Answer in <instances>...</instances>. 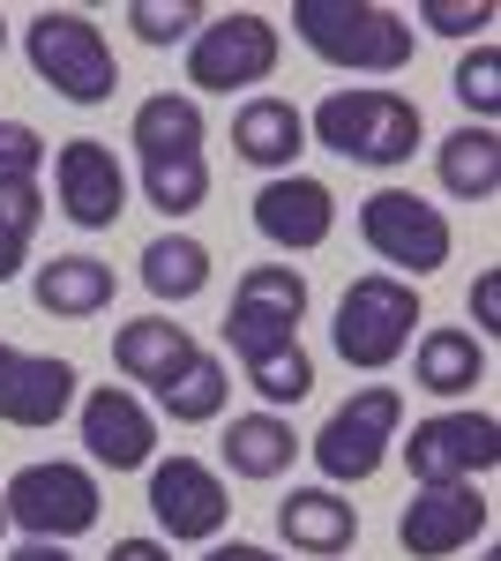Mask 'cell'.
I'll use <instances>...</instances> for the list:
<instances>
[{
  "instance_id": "24",
  "label": "cell",
  "mask_w": 501,
  "mask_h": 561,
  "mask_svg": "<svg viewBox=\"0 0 501 561\" xmlns=\"http://www.w3.org/2000/svg\"><path fill=\"white\" fill-rule=\"evenodd\" d=\"M293 457H299V434L277 412H240L225 427V465H232V479H277V472H293Z\"/></svg>"
},
{
  "instance_id": "13",
  "label": "cell",
  "mask_w": 501,
  "mask_h": 561,
  "mask_svg": "<svg viewBox=\"0 0 501 561\" xmlns=\"http://www.w3.org/2000/svg\"><path fill=\"white\" fill-rule=\"evenodd\" d=\"M53 195H60V217H68V225H83V232L121 225L127 173H121V158H113V142H98V135L60 142V150H53Z\"/></svg>"
},
{
  "instance_id": "14",
  "label": "cell",
  "mask_w": 501,
  "mask_h": 561,
  "mask_svg": "<svg viewBox=\"0 0 501 561\" xmlns=\"http://www.w3.org/2000/svg\"><path fill=\"white\" fill-rule=\"evenodd\" d=\"M254 232L285 255H315L322 240L337 232V195L307 173H277L254 187Z\"/></svg>"
},
{
  "instance_id": "5",
  "label": "cell",
  "mask_w": 501,
  "mask_h": 561,
  "mask_svg": "<svg viewBox=\"0 0 501 561\" xmlns=\"http://www.w3.org/2000/svg\"><path fill=\"white\" fill-rule=\"evenodd\" d=\"M405 427V397L397 389H352L344 404H337L322 434H315V465L330 486H360V479H375L389 465V442Z\"/></svg>"
},
{
  "instance_id": "37",
  "label": "cell",
  "mask_w": 501,
  "mask_h": 561,
  "mask_svg": "<svg viewBox=\"0 0 501 561\" xmlns=\"http://www.w3.org/2000/svg\"><path fill=\"white\" fill-rule=\"evenodd\" d=\"M203 561H277V554H270V547H248V539H232V547L217 539V547H209Z\"/></svg>"
},
{
  "instance_id": "30",
  "label": "cell",
  "mask_w": 501,
  "mask_h": 561,
  "mask_svg": "<svg viewBox=\"0 0 501 561\" xmlns=\"http://www.w3.org/2000/svg\"><path fill=\"white\" fill-rule=\"evenodd\" d=\"M203 23H209L203 0H172V8L166 0H127V31H135L143 45H187Z\"/></svg>"
},
{
  "instance_id": "35",
  "label": "cell",
  "mask_w": 501,
  "mask_h": 561,
  "mask_svg": "<svg viewBox=\"0 0 501 561\" xmlns=\"http://www.w3.org/2000/svg\"><path fill=\"white\" fill-rule=\"evenodd\" d=\"M105 561H172L166 539H113V554Z\"/></svg>"
},
{
  "instance_id": "21",
  "label": "cell",
  "mask_w": 501,
  "mask_h": 561,
  "mask_svg": "<svg viewBox=\"0 0 501 561\" xmlns=\"http://www.w3.org/2000/svg\"><path fill=\"white\" fill-rule=\"evenodd\" d=\"M195 337H187V322H172V314H143V322H121V337H113V367H121L127 382H166L180 375L187 359H195Z\"/></svg>"
},
{
  "instance_id": "3",
  "label": "cell",
  "mask_w": 501,
  "mask_h": 561,
  "mask_svg": "<svg viewBox=\"0 0 501 561\" xmlns=\"http://www.w3.org/2000/svg\"><path fill=\"white\" fill-rule=\"evenodd\" d=\"M23 53H31V76L68 105H105L121 90V60L83 8H38L23 31Z\"/></svg>"
},
{
  "instance_id": "10",
  "label": "cell",
  "mask_w": 501,
  "mask_h": 561,
  "mask_svg": "<svg viewBox=\"0 0 501 561\" xmlns=\"http://www.w3.org/2000/svg\"><path fill=\"white\" fill-rule=\"evenodd\" d=\"M405 465H412V486H457V479L494 472L501 465V420L494 412H434V420L412 427Z\"/></svg>"
},
{
  "instance_id": "22",
  "label": "cell",
  "mask_w": 501,
  "mask_h": 561,
  "mask_svg": "<svg viewBox=\"0 0 501 561\" xmlns=\"http://www.w3.org/2000/svg\"><path fill=\"white\" fill-rule=\"evenodd\" d=\"M434 173H442V187H449L457 203H494V187H501V135L479 128V121H464L457 135H442Z\"/></svg>"
},
{
  "instance_id": "29",
  "label": "cell",
  "mask_w": 501,
  "mask_h": 561,
  "mask_svg": "<svg viewBox=\"0 0 501 561\" xmlns=\"http://www.w3.org/2000/svg\"><path fill=\"white\" fill-rule=\"evenodd\" d=\"M248 389L262 397V404H299V397L315 389V359H307L299 345L262 352V359H248Z\"/></svg>"
},
{
  "instance_id": "7",
  "label": "cell",
  "mask_w": 501,
  "mask_h": 561,
  "mask_svg": "<svg viewBox=\"0 0 501 561\" xmlns=\"http://www.w3.org/2000/svg\"><path fill=\"white\" fill-rule=\"evenodd\" d=\"M98 479L83 472V465H23V472L0 486V510H8V524H23L31 539H83L90 524H98Z\"/></svg>"
},
{
  "instance_id": "36",
  "label": "cell",
  "mask_w": 501,
  "mask_h": 561,
  "mask_svg": "<svg viewBox=\"0 0 501 561\" xmlns=\"http://www.w3.org/2000/svg\"><path fill=\"white\" fill-rule=\"evenodd\" d=\"M8 561H76V554H68L60 539H23V547H15Z\"/></svg>"
},
{
  "instance_id": "16",
  "label": "cell",
  "mask_w": 501,
  "mask_h": 561,
  "mask_svg": "<svg viewBox=\"0 0 501 561\" xmlns=\"http://www.w3.org/2000/svg\"><path fill=\"white\" fill-rule=\"evenodd\" d=\"M76 404V367L53 359V352H23V345H0V420L8 427H60Z\"/></svg>"
},
{
  "instance_id": "32",
  "label": "cell",
  "mask_w": 501,
  "mask_h": 561,
  "mask_svg": "<svg viewBox=\"0 0 501 561\" xmlns=\"http://www.w3.org/2000/svg\"><path fill=\"white\" fill-rule=\"evenodd\" d=\"M45 165V135L23 128V121H0V187L8 180H38Z\"/></svg>"
},
{
  "instance_id": "12",
  "label": "cell",
  "mask_w": 501,
  "mask_h": 561,
  "mask_svg": "<svg viewBox=\"0 0 501 561\" xmlns=\"http://www.w3.org/2000/svg\"><path fill=\"white\" fill-rule=\"evenodd\" d=\"M150 517L166 524V539H217L232 524V486L203 457H166L150 465Z\"/></svg>"
},
{
  "instance_id": "18",
  "label": "cell",
  "mask_w": 501,
  "mask_h": 561,
  "mask_svg": "<svg viewBox=\"0 0 501 561\" xmlns=\"http://www.w3.org/2000/svg\"><path fill=\"white\" fill-rule=\"evenodd\" d=\"M232 150L262 165V173H293L299 150H307V113H299L293 98H248L240 113H232Z\"/></svg>"
},
{
  "instance_id": "11",
  "label": "cell",
  "mask_w": 501,
  "mask_h": 561,
  "mask_svg": "<svg viewBox=\"0 0 501 561\" xmlns=\"http://www.w3.org/2000/svg\"><path fill=\"white\" fill-rule=\"evenodd\" d=\"M494 524V502L479 494V479H457V486H419L397 517V547L412 561H449L464 554L479 531Z\"/></svg>"
},
{
  "instance_id": "23",
  "label": "cell",
  "mask_w": 501,
  "mask_h": 561,
  "mask_svg": "<svg viewBox=\"0 0 501 561\" xmlns=\"http://www.w3.org/2000/svg\"><path fill=\"white\" fill-rule=\"evenodd\" d=\"M412 382L426 397H471L487 382V345L471 330H426L412 352Z\"/></svg>"
},
{
  "instance_id": "20",
  "label": "cell",
  "mask_w": 501,
  "mask_h": 561,
  "mask_svg": "<svg viewBox=\"0 0 501 561\" xmlns=\"http://www.w3.org/2000/svg\"><path fill=\"white\" fill-rule=\"evenodd\" d=\"M31 300H38L45 314H60V322H90V314L113 307V262H98V255H53V262H38Z\"/></svg>"
},
{
  "instance_id": "39",
  "label": "cell",
  "mask_w": 501,
  "mask_h": 561,
  "mask_svg": "<svg viewBox=\"0 0 501 561\" xmlns=\"http://www.w3.org/2000/svg\"><path fill=\"white\" fill-rule=\"evenodd\" d=\"M0 531H8V510H0Z\"/></svg>"
},
{
  "instance_id": "31",
  "label": "cell",
  "mask_w": 501,
  "mask_h": 561,
  "mask_svg": "<svg viewBox=\"0 0 501 561\" xmlns=\"http://www.w3.org/2000/svg\"><path fill=\"white\" fill-rule=\"evenodd\" d=\"M449 90H457V105L464 113H479V128L501 113V53L494 45H471L457 60V76H449Z\"/></svg>"
},
{
  "instance_id": "15",
  "label": "cell",
  "mask_w": 501,
  "mask_h": 561,
  "mask_svg": "<svg viewBox=\"0 0 501 561\" xmlns=\"http://www.w3.org/2000/svg\"><path fill=\"white\" fill-rule=\"evenodd\" d=\"M83 449L90 465H105V472H143L150 465V449H158V420H150V404L121 382H98L83 397Z\"/></svg>"
},
{
  "instance_id": "27",
  "label": "cell",
  "mask_w": 501,
  "mask_h": 561,
  "mask_svg": "<svg viewBox=\"0 0 501 561\" xmlns=\"http://www.w3.org/2000/svg\"><path fill=\"white\" fill-rule=\"evenodd\" d=\"M38 217H45L38 180H8V187H0V285L23 270L31 240H38Z\"/></svg>"
},
{
  "instance_id": "33",
  "label": "cell",
  "mask_w": 501,
  "mask_h": 561,
  "mask_svg": "<svg viewBox=\"0 0 501 561\" xmlns=\"http://www.w3.org/2000/svg\"><path fill=\"white\" fill-rule=\"evenodd\" d=\"M419 23L442 31V38H479V31L494 23V8H487V0H471V8H464V0H419Z\"/></svg>"
},
{
  "instance_id": "2",
  "label": "cell",
  "mask_w": 501,
  "mask_h": 561,
  "mask_svg": "<svg viewBox=\"0 0 501 561\" xmlns=\"http://www.w3.org/2000/svg\"><path fill=\"white\" fill-rule=\"evenodd\" d=\"M307 135L322 150H337V158H352V165L389 173V165H412L426 121H419V105L405 90H330L307 113Z\"/></svg>"
},
{
  "instance_id": "19",
  "label": "cell",
  "mask_w": 501,
  "mask_h": 561,
  "mask_svg": "<svg viewBox=\"0 0 501 561\" xmlns=\"http://www.w3.org/2000/svg\"><path fill=\"white\" fill-rule=\"evenodd\" d=\"M127 142H135V158H143V165L203 158V105H195L187 90H158V98H143V105H135Z\"/></svg>"
},
{
  "instance_id": "26",
  "label": "cell",
  "mask_w": 501,
  "mask_h": 561,
  "mask_svg": "<svg viewBox=\"0 0 501 561\" xmlns=\"http://www.w3.org/2000/svg\"><path fill=\"white\" fill-rule=\"evenodd\" d=\"M143 285L158 293V300H195L209 285V248L203 240H187V232H166V240H150L143 248Z\"/></svg>"
},
{
  "instance_id": "8",
  "label": "cell",
  "mask_w": 501,
  "mask_h": 561,
  "mask_svg": "<svg viewBox=\"0 0 501 561\" xmlns=\"http://www.w3.org/2000/svg\"><path fill=\"white\" fill-rule=\"evenodd\" d=\"M360 240H367L382 262H397L405 285H412V277H434V270L449 262V248H457L449 217L434 210V203H419L412 187H375V195L360 203Z\"/></svg>"
},
{
  "instance_id": "6",
  "label": "cell",
  "mask_w": 501,
  "mask_h": 561,
  "mask_svg": "<svg viewBox=\"0 0 501 561\" xmlns=\"http://www.w3.org/2000/svg\"><path fill=\"white\" fill-rule=\"evenodd\" d=\"M277 23L254 15V8H232V15H209L203 31L187 38V83L209 90V98H232L248 83H270L277 68Z\"/></svg>"
},
{
  "instance_id": "38",
  "label": "cell",
  "mask_w": 501,
  "mask_h": 561,
  "mask_svg": "<svg viewBox=\"0 0 501 561\" xmlns=\"http://www.w3.org/2000/svg\"><path fill=\"white\" fill-rule=\"evenodd\" d=\"M0 45H8V15H0Z\"/></svg>"
},
{
  "instance_id": "17",
  "label": "cell",
  "mask_w": 501,
  "mask_h": 561,
  "mask_svg": "<svg viewBox=\"0 0 501 561\" xmlns=\"http://www.w3.org/2000/svg\"><path fill=\"white\" fill-rule=\"evenodd\" d=\"M277 539L307 561H337V554H352V539H360V510L337 486H293L277 502Z\"/></svg>"
},
{
  "instance_id": "25",
  "label": "cell",
  "mask_w": 501,
  "mask_h": 561,
  "mask_svg": "<svg viewBox=\"0 0 501 561\" xmlns=\"http://www.w3.org/2000/svg\"><path fill=\"white\" fill-rule=\"evenodd\" d=\"M225 397H232L225 359H217V352H195L180 375H166V382H158V412H166L172 427H209V420L225 412Z\"/></svg>"
},
{
  "instance_id": "34",
  "label": "cell",
  "mask_w": 501,
  "mask_h": 561,
  "mask_svg": "<svg viewBox=\"0 0 501 561\" xmlns=\"http://www.w3.org/2000/svg\"><path fill=\"white\" fill-rule=\"evenodd\" d=\"M471 322L479 330H501V270H479L471 277Z\"/></svg>"
},
{
  "instance_id": "28",
  "label": "cell",
  "mask_w": 501,
  "mask_h": 561,
  "mask_svg": "<svg viewBox=\"0 0 501 561\" xmlns=\"http://www.w3.org/2000/svg\"><path fill=\"white\" fill-rule=\"evenodd\" d=\"M143 195L166 217H187L209 203V165L203 158H172V165H143Z\"/></svg>"
},
{
  "instance_id": "9",
  "label": "cell",
  "mask_w": 501,
  "mask_h": 561,
  "mask_svg": "<svg viewBox=\"0 0 501 561\" xmlns=\"http://www.w3.org/2000/svg\"><path fill=\"white\" fill-rule=\"evenodd\" d=\"M299 322H307V277L293 262H254L232 293V314H225V345L240 352V367L262 359L277 345H299Z\"/></svg>"
},
{
  "instance_id": "4",
  "label": "cell",
  "mask_w": 501,
  "mask_h": 561,
  "mask_svg": "<svg viewBox=\"0 0 501 561\" xmlns=\"http://www.w3.org/2000/svg\"><path fill=\"white\" fill-rule=\"evenodd\" d=\"M412 330H419V293L397 277V270H367V277H352V285H344V300H337L330 345H337L344 367L382 375L389 359H405Z\"/></svg>"
},
{
  "instance_id": "1",
  "label": "cell",
  "mask_w": 501,
  "mask_h": 561,
  "mask_svg": "<svg viewBox=\"0 0 501 561\" xmlns=\"http://www.w3.org/2000/svg\"><path fill=\"white\" fill-rule=\"evenodd\" d=\"M293 31L315 60L360 68V76H397L412 68V15L382 8V0H293Z\"/></svg>"
}]
</instances>
